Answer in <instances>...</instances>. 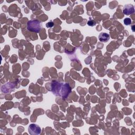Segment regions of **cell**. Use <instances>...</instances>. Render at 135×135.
Returning <instances> with one entry per match:
<instances>
[{
    "instance_id": "obj_1",
    "label": "cell",
    "mask_w": 135,
    "mask_h": 135,
    "mask_svg": "<svg viewBox=\"0 0 135 135\" xmlns=\"http://www.w3.org/2000/svg\"><path fill=\"white\" fill-rule=\"evenodd\" d=\"M52 92L56 96L65 98L70 94L71 88L67 83L63 84L55 82L52 85Z\"/></svg>"
},
{
    "instance_id": "obj_2",
    "label": "cell",
    "mask_w": 135,
    "mask_h": 135,
    "mask_svg": "<svg viewBox=\"0 0 135 135\" xmlns=\"http://www.w3.org/2000/svg\"><path fill=\"white\" fill-rule=\"evenodd\" d=\"M28 29L32 32L38 33L41 29L40 22L38 20H31L28 23Z\"/></svg>"
},
{
    "instance_id": "obj_3",
    "label": "cell",
    "mask_w": 135,
    "mask_h": 135,
    "mask_svg": "<svg viewBox=\"0 0 135 135\" xmlns=\"http://www.w3.org/2000/svg\"><path fill=\"white\" fill-rule=\"evenodd\" d=\"M29 132L31 135L35 134H40L41 131V128L37 125L32 123L31 124L28 128Z\"/></svg>"
},
{
    "instance_id": "obj_4",
    "label": "cell",
    "mask_w": 135,
    "mask_h": 135,
    "mask_svg": "<svg viewBox=\"0 0 135 135\" xmlns=\"http://www.w3.org/2000/svg\"><path fill=\"white\" fill-rule=\"evenodd\" d=\"M110 39V36L107 33H102L99 35V39L100 42H107Z\"/></svg>"
},
{
    "instance_id": "obj_5",
    "label": "cell",
    "mask_w": 135,
    "mask_h": 135,
    "mask_svg": "<svg viewBox=\"0 0 135 135\" xmlns=\"http://www.w3.org/2000/svg\"><path fill=\"white\" fill-rule=\"evenodd\" d=\"M131 6L132 5H126L125 6V7H127V8L125 7L124 10H123V13H124L125 14L129 15L130 14L132 13L131 11H130L131 10Z\"/></svg>"
},
{
    "instance_id": "obj_6",
    "label": "cell",
    "mask_w": 135,
    "mask_h": 135,
    "mask_svg": "<svg viewBox=\"0 0 135 135\" xmlns=\"http://www.w3.org/2000/svg\"><path fill=\"white\" fill-rule=\"evenodd\" d=\"M123 21L125 24L126 26H129L131 24V20L130 18H126Z\"/></svg>"
},
{
    "instance_id": "obj_7",
    "label": "cell",
    "mask_w": 135,
    "mask_h": 135,
    "mask_svg": "<svg viewBox=\"0 0 135 135\" xmlns=\"http://www.w3.org/2000/svg\"><path fill=\"white\" fill-rule=\"evenodd\" d=\"M88 24L90 26H94V25L95 24V22H94V21H90L88 22Z\"/></svg>"
}]
</instances>
